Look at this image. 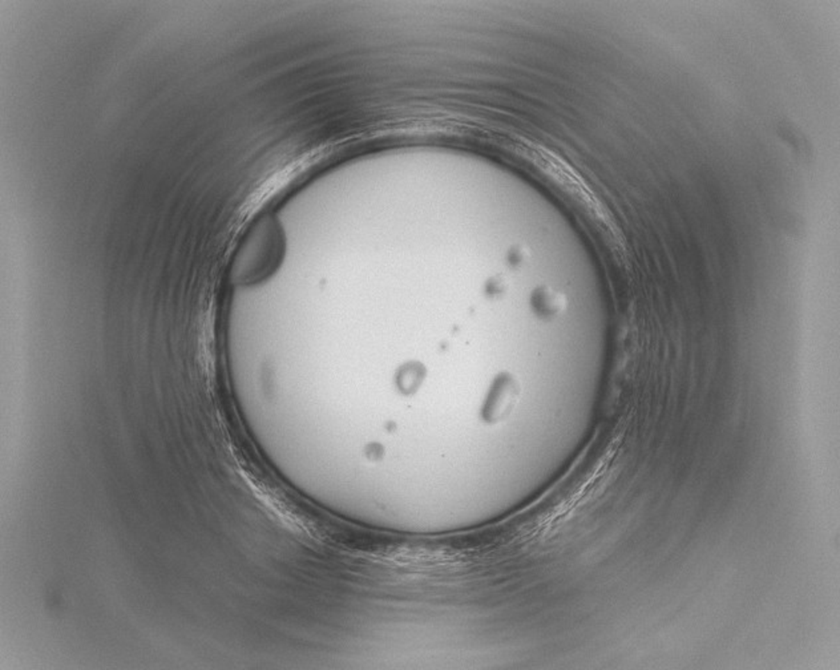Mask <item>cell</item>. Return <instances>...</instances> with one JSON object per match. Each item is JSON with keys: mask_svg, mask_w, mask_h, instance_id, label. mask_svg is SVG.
Instances as JSON below:
<instances>
[{"mask_svg": "<svg viewBox=\"0 0 840 670\" xmlns=\"http://www.w3.org/2000/svg\"><path fill=\"white\" fill-rule=\"evenodd\" d=\"M520 386L515 376L510 374L499 375L487 395L483 407V419L488 423H496L510 417L519 401Z\"/></svg>", "mask_w": 840, "mask_h": 670, "instance_id": "6da1fadb", "label": "cell"}, {"mask_svg": "<svg viewBox=\"0 0 840 670\" xmlns=\"http://www.w3.org/2000/svg\"><path fill=\"white\" fill-rule=\"evenodd\" d=\"M533 310L542 318H554L565 308V297L548 286L538 289L532 296Z\"/></svg>", "mask_w": 840, "mask_h": 670, "instance_id": "7a4b0ae2", "label": "cell"}, {"mask_svg": "<svg viewBox=\"0 0 840 670\" xmlns=\"http://www.w3.org/2000/svg\"><path fill=\"white\" fill-rule=\"evenodd\" d=\"M423 379H424L423 367L411 363L408 366H405L399 372L398 386L405 394H411L419 388Z\"/></svg>", "mask_w": 840, "mask_h": 670, "instance_id": "3957f363", "label": "cell"}, {"mask_svg": "<svg viewBox=\"0 0 840 670\" xmlns=\"http://www.w3.org/2000/svg\"><path fill=\"white\" fill-rule=\"evenodd\" d=\"M508 289V282L503 276H496L490 282L487 283V292L492 297H500L506 294Z\"/></svg>", "mask_w": 840, "mask_h": 670, "instance_id": "277c9868", "label": "cell"}, {"mask_svg": "<svg viewBox=\"0 0 840 670\" xmlns=\"http://www.w3.org/2000/svg\"><path fill=\"white\" fill-rule=\"evenodd\" d=\"M525 257H526V252H525V249L520 248V246H517V248L512 249V250L510 252V254H508V260H510V262L512 264V265H519V264H522V262L524 261Z\"/></svg>", "mask_w": 840, "mask_h": 670, "instance_id": "5b68a950", "label": "cell"}]
</instances>
